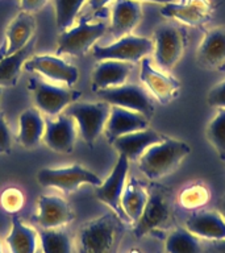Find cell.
<instances>
[{
	"instance_id": "1",
	"label": "cell",
	"mask_w": 225,
	"mask_h": 253,
	"mask_svg": "<svg viewBox=\"0 0 225 253\" xmlns=\"http://www.w3.org/2000/svg\"><path fill=\"white\" fill-rule=\"evenodd\" d=\"M125 221L113 211L87 221L74 237V253H118Z\"/></svg>"
},
{
	"instance_id": "2",
	"label": "cell",
	"mask_w": 225,
	"mask_h": 253,
	"mask_svg": "<svg viewBox=\"0 0 225 253\" xmlns=\"http://www.w3.org/2000/svg\"><path fill=\"white\" fill-rule=\"evenodd\" d=\"M191 152L187 142L165 137L158 144H154L145 150L138 158V168L150 181H158L177 170Z\"/></svg>"
},
{
	"instance_id": "3",
	"label": "cell",
	"mask_w": 225,
	"mask_h": 253,
	"mask_svg": "<svg viewBox=\"0 0 225 253\" xmlns=\"http://www.w3.org/2000/svg\"><path fill=\"white\" fill-rule=\"evenodd\" d=\"M174 203L171 193L165 186L154 183L148 190V201L141 216L133 223L136 237H144L166 228L173 220Z\"/></svg>"
},
{
	"instance_id": "4",
	"label": "cell",
	"mask_w": 225,
	"mask_h": 253,
	"mask_svg": "<svg viewBox=\"0 0 225 253\" xmlns=\"http://www.w3.org/2000/svg\"><path fill=\"white\" fill-rule=\"evenodd\" d=\"M28 88L32 92L36 108L47 118H55L62 114L80 96V92L70 88V86L54 84L36 77L28 81Z\"/></svg>"
},
{
	"instance_id": "5",
	"label": "cell",
	"mask_w": 225,
	"mask_h": 253,
	"mask_svg": "<svg viewBox=\"0 0 225 253\" xmlns=\"http://www.w3.org/2000/svg\"><path fill=\"white\" fill-rule=\"evenodd\" d=\"M187 33L177 24L167 23L155 29L153 39L154 61L159 70L171 71L181 61L187 47Z\"/></svg>"
},
{
	"instance_id": "6",
	"label": "cell",
	"mask_w": 225,
	"mask_h": 253,
	"mask_svg": "<svg viewBox=\"0 0 225 253\" xmlns=\"http://www.w3.org/2000/svg\"><path fill=\"white\" fill-rule=\"evenodd\" d=\"M74 119L79 134L87 145L92 146L104 132L111 106L103 102H75L63 111Z\"/></svg>"
},
{
	"instance_id": "7",
	"label": "cell",
	"mask_w": 225,
	"mask_h": 253,
	"mask_svg": "<svg viewBox=\"0 0 225 253\" xmlns=\"http://www.w3.org/2000/svg\"><path fill=\"white\" fill-rule=\"evenodd\" d=\"M37 181L43 187L58 189L63 193H73L82 185L98 187L102 179L91 170L78 164L65 168H43L37 173Z\"/></svg>"
},
{
	"instance_id": "8",
	"label": "cell",
	"mask_w": 225,
	"mask_h": 253,
	"mask_svg": "<svg viewBox=\"0 0 225 253\" xmlns=\"http://www.w3.org/2000/svg\"><path fill=\"white\" fill-rule=\"evenodd\" d=\"M153 53V40L140 36L126 35L110 45H94L92 55L98 61L113 59L121 62L137 63Z\"/></svg>"
},
{
	"instance_id": "9",
	"label": "cell",
	"mask_w": 225,
	"mask_h": 253,
	"mask_svg": "<svg viewBox=\"0 0 225 253\" xmlns=\"http://www.w3.org/2000/svg\"><path fill=\"white\" fill-rule=\"evenodd\" d=\"M100 100L108 103L110 106H117L134 111L149 119L154 114L153 96L146 90V87L124 83L121 86L111 87L104 90L95 91Z\"/></svg>"
},
{
	"instance_id": "10",
	"label": "cell",
	"mask_w": 225,
	"mask_h": 253,
	"mask_svg": "<svg viewBox=\"0 0 225 253\" xmlns=\"http://www.w3.org/2000/svg\"><path fill=\"white\" fill-rule=\"evenodd\" d=\"M106 23H87L86 20H80L76 25H73L67 31L61 32L58 37V54H69L74 57L84 55L92 49L95 42H98L103 36L106 35Z\"/></svg>"
},
{
	"instance_id": "11",
	"label": "cell",
	"mask_w": 225,
	"mask_h": 253,
	"mask_svg": "<svg viewBox=\"0 0 225 253\" xmlns=\"http://www.w3.org/2000/svg\"><path fill=\"white\" fill-rule=\"evenodd\" d=\"M130 161L125 156L118 154L117 162L114 164L113 169L111 171L106 181L102 182V185H99L95 190V197L99 201L107 205L113 211L116 215L121 217L125 223H129L126 219L125 213L121 209V195L124 191V186L126 183V177L129 171Z\"/></svg>"
},
{
	"instance_id": "12",
	"label": "cell",
	"mask_w": 225,
	"mask_h": 253,
	"mask_svg": "<svg viewBox=\"0 0 225 253\" xmlns=\"http://www.w3.org/2000/svg\"><path fill=\"white\" fill-rule=\"evenodd\" d=\"M24 70L28 73H36L53 83L70 87L79 79L78 67L55 55H32L24 65Z\"/></svg>"
},
{
	"instance_id": "13",
	"label": "cell",
	"mask_w": 225,
	"mask_h": 253,
	"mask_svg": "<svg viewBox=\"0 0 225 253\" xmlns=\"http://www.w3.org/2000/svg\"><path fill=\"white\" fill-rule=\"evenodd\" d=\"M140 81L150 95L161 104H169L175 100L181 91V82L167 71L155 69L148 57L141 61Z\"/></svg>"
},
{
	"instance_id": "14",
	"label": "cell",
	"mask_w": 225,
	"mask_h": 253,
	"mask_svg": "<svg viewBox=\"0 0 225 253\" xmlns=\"http://www.w3.org/2000/svg\"><path fill=\"white\" fill-rule=\"evenodd\" d=\"M76 123L66 112H62L53 119H46L42 141L53 152L63 154L71 153L76 142Z\"/></svg>"
},
{
	"instance_id": "15",
	"label": "cell",
	"mask_w": 225,
	"mask_h": 253,
	"mask_svg": "<svg viewBox=\"0 0 225 253\" xmlns=\"http://www.w3.org/2000/svg\"><path fill=\"white\" fill-rule=\"evenodd\" d=\"M75 219V212L63 198L41 195L37 202L35 220L41 228H63Z\"/></svg>"
},
{
	"instance_id": "16",
	"label": "cell",
	"mask_w": 225,
	"mask_h": 253,
	"mask_svg": "<svg viewBox=\"0 0 225 253\" xmlns=\"http://www.w3.org/2000/svg\"><path fill=\"white\" fill-rule=\"evenodd\" d=\"M196 62L205 70H225V27L208 31L196 50Z\"/></svg>"
},
{
	"instance_id": "17",
	"label": "cell",
	"mask_w": 225,
	"mask_h": 253,
	"mask_svg": "<svg viewBox=\"0 0 225 253\" xmlns=\"http://www.w3.org/2000/svg\"><path fill=\"white\" fill-rule=\"evenodd\" d=\"M212 4L209 0H187L186 3L165 4L161 15L166 19L178 20L189 27H201L212 16Z\"/></svg>"
},
{
	"instance_id": "18",
	"label": "cell",
	"mask_w": 225,
	"mask_h": 253,
	"mask_svg": "<svg viewBox=\"0 0 225 253\" xmlns=\"http://www.w3.org/2000/svg\"><path fill=\"white\" fill-rule=\"evenodd\" d=\"M146 128H149V119L146 116L122 107L111 106L110 116L103 133L106 134L107 141L112 144L120 136Z\"/></svg>"
},
{
	"instance_id": "19",
	"label": "cell",
	"mask_w": 225,
	"mask_h": 253,
	"mask_svg": "<svg viewBox=\"0 0 225 253\" xmlns=\"http://www.w3.org/2000/svg\"><path fill=\"white\" fill-rule=\"evenodd\" d=\"M165 137L166 136L161 134L157 130L146 128V129L136 130L132 133L120 136L112 142V145L117 150L118 154L125 156L129 161H138V158L145 153L146 149H149L154 144H158L162 140H165Z\"/></svg>"
},
{
	"instance_id": "20",
	"label": "cell",
	"mask_w": 225,
	"mask_h": 253,
	"mask_svg": "<svg viewBox=\"0 0 225 253\" xmlns=\"http://www.w3.org/2000/svg\"><path fill=\"white\" fill-rule=\"evenodd\" d=\"M185 228L205 240L217 241L225 239V220L217 211L201 210L192 212L187 217Z\"/></svg>"
},
{
	"instance_id": "21",
	"label": "cell",
	"mask_w": 225,
	"mask_h": 253,
	"mask_svg": "<svg viewBox=\"0 0 225 253\" xmlns=\"http://www.w3.org/2000/svg\"><path fill=\"white\" fill-rule=\"evenodd\" d=\"M134 63L106 59L99 61L92 71V90H104L111 87L121 86L126 83V79L133 71Z\"/></svg>"
},
{
	"instance_id": "22",
	"label": "cell",
	"mask_w": 225,
	"mask_h": 253,
	"mask_svg": "<svg viewBox=\"0 0 225 253\" xmlns=\"http://www.w3.org/2000/svg\"><path fill=\"white\" fill-rule=\"evenodd\" d=\"M141 3L137 0H116L112 8L110 32L112 37L117 40L130 35L141 21Z\"/></svg>"
},
{
	"instance_id": "23",
	"label": "cell",
	"mask_w": 225,
	"mask_h": 253,
	"mask_svg": "<svg viewBox=\"0 0 225 253\" xmlns=\"http://www.w3.org/2000/svg\"><path fill=\"white\" fill-rule=\"evenodd\" d=\"M46 120L37 108H27L19 116L17 140L25 149H35L42 141Z\"/></svg>"
},
{
	"instance_id": "24",
	"label": "cell",
	"mask_w": 225,
	"mask_h": 253,
	"mask_svg": "<svg viewBox=\"0 0 225 253\" xmlns=\"http://www.w3.org/2000/svg\"><path fill=\"white\" fill-rule=\"evenodd\" d=\"M36 36L20 50L7 54L0 59V88L1 87H15L21 77L24 65L35 53Z\"/></svg>"
},
{
	"instance_id": "25",
	"label": "cell",
	"mask_w": 225,
	"mask_h": 253,
	"mask_svg": "<svg viewBox=\"0 0 225 253\" xmlns=\"http://www.w3.org/2000/svg\"><path fill=\"white\" fill-rule=\"evenodd\" d=\"M5 243L11 253H36L39 244L38 232L15 215Z\"/></svg>"
},
{
	"instance_id": "26",
	"label": "cell",
	"mask_w": 225,
	"mask_h": 253,
	"mask_svg": "<svg viewBox=\"0 0 225 253\" xmlns=\"http://www.w3.org/2000/svg\"><path fill=\"white\" fill-rule=\"evenodd\" d=\"M36 32V19L32 13L20 12L15 19L12 20L5 33L7 42V54L23 49L33 37Z\"/></svg>"
},
{
	"instance_id": "27",
	"label": "cell",
	"mask_w": 225,
	"mask_h": 253,
	"mask_svg": "<svg viewBox=\"0 0 225 253\" xmlns=\"http://www.w3.org/2000/svg\"><path fill=\"white\" fill-rule=\"evenodd\" d=\"M148 201V189L137 178L126 179L121 195V209L129 223H136L141 216Z\"/></svg>"
},
{
	"instance_id": "28",
	"label": "cell",
	"mask_w": 225,
	"mask_h": 253,
	"mask_svg": "<svg viewBox=\"0 0 225 253\" xmlns=\"http://www.w3.org/2000/svg\"><path fill=\"white\" fill-rule=\"evenodd\" d=\"M39 248L42 253H74V239L63 228H41Z\"/></svg>"
},
{
	"instance_id": "29",
	"label": "cell",
	"mask_w": 225,
	"mask_h": 253,
	"mask_svg": "<svg viewBox=\"0 0 225 253\" xmlns=\"http://www.w3.org/2000/svg\"><path fill=\"white\" fill-rule=\"evenodd\" d=\"M165 249L166 253H203L199 239L185 227H178L169 233Z\"/></svg>"
},
{
	"instance_id": "30",
	"label": "cell",
	"mask_w": 225,
	"mask_h": 253,
	"mask_svg": "<svg viewBox=\"0 0 225 253\" xmlns=\"http://www.w3.org/2000/svg\"><path fill=\"white\" fill-rule=\"evenodd\" d=\"M88 0H54L55 23L59 32L67 31L74 25L76 16Z\"/></svg>"
},
{
	"instance_id": "31",
	"label": "cell",
	"mask_w": 225,
	"mask_h": 253,
	"mask_svg": "<svg viewBox=\"0 0 225 253\" xmlns=\"http://www.w3.org/2000/svg\"><path fill=\"white\" fill-rule=\"evenodd\" d=\"M205 136L221 161L225 162V108L219 110L215 118L208 123Z\"/></svg>"
},
{
	"instance_id": "32",
	"label": "cell",
	"mask_w": 225,
	"mask_h": 253,
	"mask_svg": "<svg viewBox=\"0 0 225 253\" xmlns=\"http://www.w3.org/2000/svg\"><path fill=\"white\" fill-rule=\"evenodd\" d=\"M209 198H211V193L207 186L203 183H192L182 190L178 201L183 209L196 211L197 209H201L203 206L208 203Z\"/></svg>"
},
{
	"instance_id": "33",
	"label": "cell",
	"mask_w": 225,
	"mask_h": 253,
	"mask_svg": "<svg viewBox=\"0 0 225 253\" xmlns=\"http://www.w3.org/2000/svg\"><path fill=\"white\" fill-rule=\"evenodd\" d=\"M24 205H25V195L19 187L11 186L4 189L0 194V206L5 212L15 215L21 211Z\"/></svg>"
},
{
	"instance_id": "34",
	"label": "cell",
	"mask_w": 225,
	"mask_h": 253,
	"mask_svg": "<svg viewBox=\"0 0 225 253\" xmlns=\"http://www.w3.org/2000/svg\"><path fill=\"white\" fill-rule=\"evenodd\" d=\"M207 103L217 110L225 108V79L212 87L207 96Z\"/></svg>"
},
{
	"instance_id": "35",
	"label": "cell",
	"mask_w": 225,
	"mask_h": 253,
	"mask_svg": "<svg viewBox=\"0 0 225 253\" xmlns=\"http://www.w3.org/2000/svg\"><path fill=\"white\" fill-rule=\"evenodd\" d=\"M11 142V130L5 120V115L3 111H0V153H9Z\"/></svg>"
},
{
	"instance_id": "36",
	"label": "cell",
	"mask_w": 225,
	"mask_h": 253,
	"mask_svg": "<svg viewBox=\"0 0 225 253\" xmlns=\"http://www.w3.org/2000/svg\"><path fill=\"white\" fill-rule=\"evenodd\" d=\"M49 0H20V8L23 12H28V13H35L38 12L39 9H42Z\"/></svg>"
},
{
	"instance_id": "37",
	"label": "cell",
	"mask_w": 225,
	"mask_h": 253,
	"mask_svg": "<svg viewBox=\"0 0 225 253\" xmlns=\"http://www.w3.org/2000/svg\"><path fill=\"white\" fill-rule=\"evenodd\" d=\"M112 0H88V3H90V7L92 11H100L103 8L108 5Z\"/></svg>"
},
{
	"instance_id": "38",
	"label": "cell",
	"mask_w": 225,
	"mask_h": 253,
	"mask_svg": "<svg viewBox=\"0 0 225 253\" xmlns=\"http://www.w3.org/2000/svg\"><path fill=\"white\" fill-rule=\"evenodd\" d=\"M211 252L225 253V239H223V240L212 241V245H211Z\"/></svg>"
},
{
	"instance_id": "39",
	"label": "cell",
	"mask_w": 225,
	"mask_h": 253,
	"mask_svg": "<svg viewBox=\"0 0 225 253\" xmlns=\"http://www.w3.org/2000/svg\"><path fill=\"white\" fill-rule=\"evenodd\" d=\"M217 212L220 213L225 220V197L221 198L220 202H219V205H217Z\"/></svg>"
},
{
	"instance_id": "40",
	"label": "cell",
	"mask_w": 225,
	"mask_h": 253,
	"mask_svg": "<svg viewBox=\"0 0 225 253\" xmlns=\"http://www.w3.org/2000/svg\"><path fill=\"white\" fill-rule=\"evenodd\" d=\"M5 55H7V42L4 41L0 46V59H3Z\"/></svg>"
},
{
	"instance_id": "41",
	"label": "cell",
	"mask_w": 225,
	"mask_h": 253,
	"mask_svg": "<svg viewBox=\"0 0 225 253\" xmlns=\"http://www.w3.org/2000/svg\"><path fill=\"white\" fill-rule=\"evenodd\" d=\"M137 1H150V3H159V4H169L173 3L174 0H137Z\"/></svg>"
},
{
	"instance_id": "42",
	"label": "cell",
	"mask_w": 225,
	"mask_h": 253,
	"mask_svg": "<svg viewBox=\"0 0 225 253\" xmlns=\"http://www.w3.org/2000/svg\"><path fill=\"white\" fill-rule=\"evenodd\" d=\"M128 253H141V251H140V249H137V248H133V249H130Z\"/></svg>"
},
{
	"instance_id": "43",
	"label": "cell",
	"mask_w": 225,
	"mask_h": 253,
	"mask_svg": "<svg viewBox=\"0 0 225 253\" xmlns=\"http://www.w3.org/2000/svg\"><path fill=\"white\" fill-rule=\"evenodd\" d=\"M0 253H4L3 252V247H1V243H0Z\"/></svg>"
},
{
	"instance_id": "44",
	"label": "cell",
	"mask_w": 225,
	"mask_h": 253,
	"mask_svg": "<svg viewBox=\"0 0 225 253\" xmlns=\"http://www.w3.org/2000/svg\"><path fill=\"white\" fill-rule=\"evenodd\" d=\"M36 253H42V251H41V248H38V249H37V252H36Z\"/></svg>"
},
{
	"instance_id": "45",
	"label": "cell",
	"mask_w": 225,
	"mask_h": 253,
	"mask_svg": "<svg viewBox=\"0 0 225 253\" xmlns=\"http://www.w3.org/2000/svg\"><path fill=\"white\" fill-rule=\"evenodd\" d=\"M0 94H1V90H0Z\"/></svg>"
}]
</instances>
